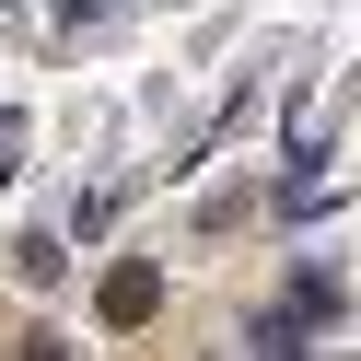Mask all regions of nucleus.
<instances>
[{
	"label": "nucleus",
	"instance_id": "obj_1",
	"mask_svg": "<svg viewBox=\"0 0 361 361\" xmlns=\"http://www.w3.org/2000/svg\"><path fill=\"white\" fill-rule=\"evenodd\" d=\"M140 12H164V0H59L47 35H59V47H82V35H117V24H140Z\"/></svg>",
	"mask_w": 361,
	"mask_h": 361
}]
</instances>
